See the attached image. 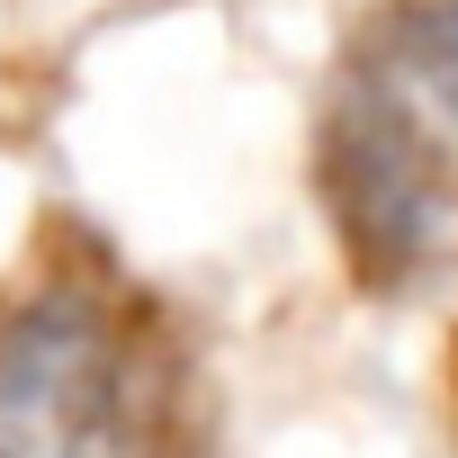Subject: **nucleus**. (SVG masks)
Wrapping results in <instances>:
<instances>
[{
  "mask_svg": "<svg viewBox=\"0 0 458 458\" xmlns=\"http://www.w3.org/2000/svg\"><path fill=\"white\" fill-rule=\"evenodd\" d=\"M324 198L360 279L377 288L422 279L458 234V162L377 72H360L324 117Z\"/></svg>",
  "mask_w": 458,
  "mask_h": 458,
  "instance_id": "1",
  "label": "nucleus"
},
{
  "mask_svg": "<svg viewBox=\"0 0 458 458\" xmlns=\"http://www.w3.org/2000/svg\"><path fill=\"white\" fill-rule=\"evenodd\" d=\"M126 413V342L99 297L46 288L0 315V458H90Z\"/></svg>",
  "mask_w": 458,
  "mask_h": 458,
  "instance_id": "2",
  "label": "nucleus"
}]
</instances>
